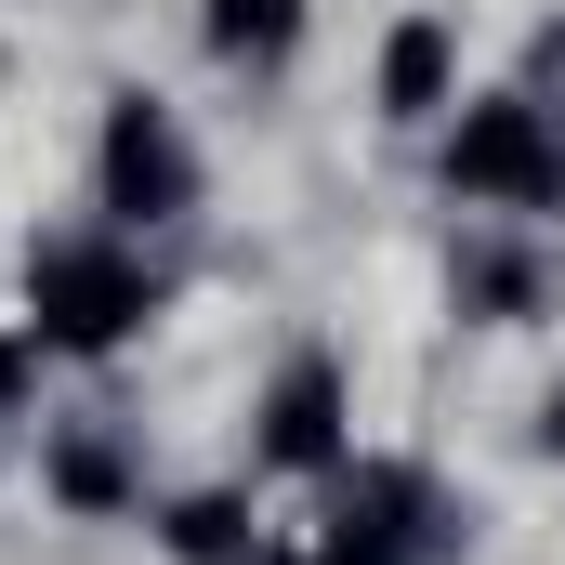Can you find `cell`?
<instances>
[{"instance_id":"cell-4","label":"cell","mask_w":565,"mask_h":565,"mask_svg":"<svg viewBox=\"0 0 565 565\" xmlns=\"http://www.w3.org/2000/svg\"><path fill=\"white\" fill-rule=\"evenodd\" d=\"M264 460H289V473H329L342 460V369L329 355H289L277 395H264Z\"/></svg>"},{"instance_id":"cell-3","label":"cell","mask_w":565,"mask_h":565,"mask_svg":"<svg viewBox=\"0 0 565 565\" xmlns=\"http://www.w3.org/2000/svg\"><path fill=\"white\" fill-rule=\"evenodd\" d=\"M184 198H198V158H184V132H171V106L119 93V106H106V211L158 224V211H184Z\"/></svg>"},{"instance_id":"cell-7","label":"cell","mask_w":565,"mask_h":565,"mask_svg":"<svg viewBox=\"0 0 565 565\" xmlns=\"http://www.w3.org/2000/svg\"><path fill=\"white\" fill-rule=\"evenodd\" d=\"M171 553L237 565V553H250V500H237V487H198V500H171Z\"/></svg>"},{"instance_id":"cell-9","label":"cell","mask_w":565,"mask_h":565,"mask_svg":"<svg viewBox=\"0 0 565 565\" xmlns=\"http://www.w3.org/2000/svg\"><path fill=\"white\" fill-rule=\"evenodd\" d=\"M211 40L224 53H289V0H211Z\"/></svg>"},{"instance_id":"cell-1","label":"cell","mask_w":565,"mask_h":565,"mask_svg":"<svg viewBox=\"0 0 565 565\" xmlns=\"http://www.w3.org/2000/svg\"><path fill=\"white\" fill-rule=\"evenodd\" d=\"M26 302H40V342H66V355H106V342H132L145 316H158L145 264L106 250V237H53V250H26Z\"/></svg>"},{"instance_id":"cell-6","label":"cell","mask_w":565,"mask_h":565,"mask_svg":"<svg viewBox=\"0 0 565 565\" xmlns=\"http://www.w3.org/2000/svg\"><path fill=\"white\" fill-rule=\"evenodd\" d=\"M447 66H460V53H447V26L408 13V26L382 40V106H395V119H434V106H447Z\"/></svg>"},{"instance_id":"cell-12","label":"cell","mask_w":565,"mask_h":565,"mask_svg":"<svg viewBox=\"0 0 565 565\" xmlns=\"http://www.w3.org/2000/svg\"><path fill=\"white\" fill-rule=\"evenodd\" d=\"M540 447H553V460H565V382H553V408H540Z\"/></svg>"},{"instance_id":"cell-5","label":"cell","mask_w":565,"mask_h":565,"mask_svg":"<svg viewBox=\"0 0 565 565\" xmlns=\"http://www.w3.org/2000/svg\"><path fill=\"white\" fill-rule=\"evenodd\" d=\"M408 540H422V487L408 473H355L342 526H329V565H408Z\"/></svg>"},{"instance_id":"cell-11","label":"cell","mask_w":565,"mask_h":565,"mask_svg":"<svg viewBox=\"0 0 565 565\" xmlns=\"http://www.w3.org/2000/svg\"><path fill=\"white\" fill-rule=\"evenodd\" d=\"M13 395H26V342H0V422H13Z\"/></svg>"},{"instance_id":"cell-2","label":"cell","mask_w":565,"mask_h":565,"mask_svg":"<svg viewBox=\"0 0 565 565\" xmlns=\"http://www.w3.org/2000/svg\"><path fill=\"white\" fill-rule=\"evenodd\" d=\"M447 184H460V198H526V211H553V198H565V158H553V132H540V106H526V93L473 106L460 145H447Z\"/></svg>"},{"instance_id":"cell-10","label":"cell","mask_w":565,"mask_h":565,"mask_svg":"<svg viewBox=\"0 0 565 565\" xmlns=\"http://www.w3.org/2000/svg\"><path fill=\"white\" fill-rule=\"evenodd\" d=\"M473 302H540V264H473Z\"/></svg>"},{"instance_id":"cell-8","label":"cell","mask_w":565,"mask_h":565,"mask_svg":"<svg viewBox=\"0 0 565 565\" xmlns=\"http://www.w3.org/2000/svg\"><path fill=\"white\" fill-rule=\"evenodd\" d=\"M53 500H66V513H119V500H132L119 447H106V434H66V447H53Z\"/></svg>"},{"instance_id":"cell-13","label":"cell","mask_w":565,"mask_h":565,"mask_svg":"<svg viewBox=\"0 0 565 565\" xmlns=\"http://www.w3.org/2000/svg\"><path fill=\"white\" fill-rule=\"evenodd\" d=\"M264 565H289V553H264Z\"/></svg>"}]
</instances>
